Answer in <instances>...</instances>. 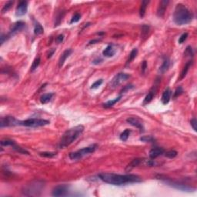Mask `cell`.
<instances>
[{
  "label": "cell",
  "instance_id": "6da1fadb",
  "mask_svg": "<svg viewBox=\"0 0 197 197\" xmlns=\"http://www.w3.org/2000/svg\"><path fill=\"white\" fill-rule=\"evenodd\" d=\"M99 177L105 183H109L111 185L121 186L127 183H139L141 182V178L133 174H127V175H119L115 173H100Z\"/></svg>",
  "mask_w": 197,
  "mask_h": 197
},
{
  "label": "cell",
  "instance_id": "7a4b0ae2",
  "mask_svg": "<svg viewBox=\"0 0 197 197\" xmlns=\"http://www.w3.org/2000/svg\"><path fill=\"white\" fill-rule=\"evenodd\" d=\"M83 131H84V126L82 125H79L68 129L62 136L60 142L58 143V147L60 149H63L71 145L73 142L78 139Z\"/></svg>",
  "mask_w": 197,
  "mask_h": 197
},
{
  "label": "cell",
  "instance_id": "3957f363",
  "mask_svg": "<svg viewBox=\"0 0 197 197\" xmlns=\"http://www.w3.org/2000/svg\"><path fill=\"white\" fill-rule=\"evenodd\" d=\"M192 12L183 4H177L173 13V20L175 24L183 26L190 23L192 19Z\"/></svg>",
  "mask_w": 197,
  "mask_h": 197
},
{
  "label": "cell",
  "instance_id": "277c9868",
  "mask_svg": "<svg viewBox=\"0 0 197 197\" xmlns=\"http://www.w3.org/2000/svg\"><path fill=\"white\" fill-rule=\"evenodd\" d=\"M97 148L96 145H91L89 146L85 147V148L79 149L76 152H73V153H70L69 156L72 160H77V159H80L85 156H87L89 154L92 153L93 152H95V150Z\"/></svg>",
  "mask_w": 197,
  "mask_h": 197
},
{
  "label": "cell",
  "instance_id": "5b68a950",
  "mask_svg": "<svg viewBox=\"0 0 197 197\" xmlns=\"http://www.w3.org/2000/svg\"><path fill=\"white\" fill-rule=\"evenodd\" d=\"M42 187H44L43 183L39 181H36L24 187L22 192L26 196H38L39 192H41Z\"/></svg>",
  "mask_w": 197,
  "mask_h": 197
},
{
  "label": "cell",
  "instance_id": "8992f818",
  "mask_svg": "<svg viewBox=\"0 0 197 197\" xmlns=\"http://www.w3.org/2000/svg\"><path fill=\"white\" fill-rule=\"evenodd\" d=\"M50 123L49 120L43 119H29L23 121H20L19 126H23L26 127H32V128H36V127L45 126L46 125Z\"/></svg>",
  "mask_w": 197,
  "mask_h": 197
},
{
  "label": "cell",
  "instance_id": "52a82bcc",
  "mask_svg": "<svg viewBox=\"0 0 197 197\" xmlns=\"http://www.w3.org/2000/svg\"><path fill=\"white\" fill-rule=\"evenodd\" d=\"M20 121L15 119L12 116H5L2 117L1 120H0V127L3 128V127H12L16 126H19Z\"/></svg>",
  "mask_w": 197,
  "mask_h": 197
},
{
  "label": "cell",
  "instance_id": "ba28073f",
  "mask_svg": "<svg viewBox=\"0 0 197 197\" xmlns=\"http://www.w3.org/2000/svg\"><path fill=\"white\" fill-rule=\"evenodd\" d=\"M130 77V75L126 74V73H118L116 75H115V77L112 79L111 83H110V87L114 89L121 83H123L124 81L127 80Z\"/></svg>",
  "mask_w": 197,
  "mask_h": 197
},
{
  "label": "cell",
  "instance_id": "9c48e42d",
  "mask_svg": "<svg viewBox=\"0 0 197 197\" xmlns=\"http://www.w3.org/2000/svg\"><path fill=\"white\" fill-rule=\"evenodd\" d=\"M25 22H23L22 21H19V22H16L13 23V24L11 26L9 29V32L8 33L6 36H7V38H10L12 37V36H14L15 34H16L17 32H19V31H21L23 28L25 27Z\"/></svg>",
  "mask_w": 197,
  "mask_h": 197
},
{
  "label": "cell",
  "instance_id": "30bf717a",
  "mask_svg": "<svg viewBox=\"0 0 197 197\" xmlns=\"http://www.w3.org/2000/svg\"><path fill=\"white\" fill-rule=\"evenodd\" d=\"M68 193V188L65 185L57 186L52 190L53 196H65Z\"/></svg>",
  "mask_w": 197,
  "mask_h": 197
},
{
  "label": "cell",
  "instance_id": "8fae6325",
  "mask_svg": "<svg viewBox=\"0 0 197 197\" xmlns=\"http://www.w3.org/2000/svg\"><path fill=\"white\" fill-rule=\"evenodd\" d=\"M27 9H28V3L26 1H22L19 3V5L16 7L15 10V15L16 16H22L24 15L27 12Z\"/></svg>",
  "mask_w": 197,
  "mask_h": 197
},
{
  "label": "cell",
  "instance_id": "7c38bea8",
  "mask_svg": "<svg viewBox=\"0 0 197 197\" xmlns=\"http://www.w3.org/2000/svg\"><path fill=\"white\" fill-rule=\"evenodd\" d=\"M157 89H158V83H156V84H155V85L152 87V89H151L150 90H149V93L146 95V96L145 97V99H144V101H143V105H146L148 104V103H149V102L153 100V99L154 98V96L156 95V92H157Z\"/></svg>",
  "mask_w": 197,
  "mask_h": 197
},
{
  "label": "cell",
  "instance_id": "4fadbf2b",
  "mask_svg": "<svg viewBox=\"0 0 197 197\" xmlns=\"http://www.w3.org/2000/svg\"><path fill=\"white\" fill-rule=\"evenodd\" d=\"M127 122H129V124L133 126L136 127L137 129H139V131L143 132L144 131V127L142 123V122L139 120V119L137 118H133V117H131V118H128L126 119Z\"/></svg>",
  "mask_w": 197,
  "mask_h": 197
},
{
  "label": "cell",
  "instance_id": "5bb4252c",
  "mask_svg": "<svg viewBox=\"0 0 197 197\" xmlns=\"http://www.w3.org/2000/svg\"><path fill=\"white\" fill-rule=\"evenodd\" d=\"M165 183H168L169 185H170L171 186H173V187L179 189L180 190H185V191H190V190H192V187H190L188 186L184 185V184H181V183H175V182H173V181H169L168 180H165Z\"/></svg>",
  "mask_w": 197,
  "mask_h": 197
},
{
  "label": "cell",
  "instance_id": "9a60e30c",
  "mask_svg": "<svg viewBox=\"0 0 197 197\" xmlns=\"http://www.w3.org/2000/svg\"><path fill=\"white\" fill-rule=\"evenodd\" d=\"M169 3V2L166 1V0H163V1H161L160 3H159V7L157 9V15H158L159 17H163Z\"/></svg>",
  "mask_w": 197,
  "mask_h": 197
},
{
  "label": "cell",
  "instance_id": "2e32d148",
  "mask_svg": "<svg viewBox=\"0 0 197 197\" xmlns=\"http://www.w3.org/2000/svg\"><path fill=\"white\" fill-rule=\"evenodd\" d=\"M164 153V149L160 147H155L149 151V157L151 159H156Z\"/></svg>",
  "mask_w": 197,
  "mask_h": 197
},
{
  "label": "cell",
  "instance_id": "e0dca14e",
  "mask_svg": "<svg viewBox=\"0 0 197 197\" xmlns=\"http://www.w3.org/2000/svg\"><path fill=\"white\" fill-rule=\"evenodd\" d=\"M72 52H73V50H72V49H67L63 52V53L62 54L61 56H60V58H59V60H58V66H59L60 68L63 66V64L64 63H65V61L66 60V58L70 56L71 54H72Z\"/></svg>",
  "mask_w": 197,
  "mask_h": 197
},
{
  "label": "cell",
  "instance_id": "ac0fdd59",
  "mask_svg": "<svg viewBox=\"0 0 197 197\" xmlns=\"http://www.w3.org/2000/svg\"><path fill=\"white\" fill-rule=\"evenodd\" d=\"M171 95H172V91L170 90V89L167 88L166 89H165V91L163 92V95H162L161 101L163 102V104H168L169 102V101H170Z\"/></svg>",
  "mask_w": 197,
  "mask_h": 197
},
{
  "label": "cell",
  "instance_id": "d6986e66",
  "mask_svg": "<svg viewBox=\"0 0 197 197\" xmlns=\"http://www.w3.org/2000/svg\"><path fill=\"white\" fill-rule=\"evenodd\" d=\"M116 54V50L113 49V46L112 45H109L106 49L102 51V56L106 57V58H110L112 57Z\"/></svg>",
  "mask_w": 197,
  "mask_h": 197
},
{
  "label": "cell",
  "instance_id": "ffe728a7",
  "mask_svg": "<svg viewBox=\"0 0 197 197\" xmlns=\"http://www.w3.org/2000/svg\"><path fill=\"white\" fill-rule=\"evenodd\" d=\"M143 161V159H133V160L132 161L131 163H129V165H127L126 169V172H130L132 169H134L135 167H137V166H139V165L141 164Z\"/></svg>",
  "mask_w": 197,
  "mask_h": 197
},
{
  "label": "cell",
  "instance_id": "44dd1931",
  "mask_svg": "<svg viewBox=\"0 0 197 197\" xmlns=\"http://www.w3.org/2000/svg\"><path fill=\"white\" fill-rule=\"evenodd\" d=\"M192 60H190V61H188V63L185 65V66H184V68L183 69V70H182V72H181V74H180V80H182L183 78H185V76L186 75V74H187L188 71H189V69H190V66H191V65H192Z\"/></svg>",
  "mask_w": 197,
  "mask_h": 197
},
{
  "label": "cell",
  "instance_id": "7402d4cb",
  "mask_svg": "<svg viewBox=\"0 0 197 197\" xmlns=\"http://www.w3.org/2000/svg\"><path fill=\"white\" fill-rule=\"evenodd\" d=\"M53 93H45L40 97V102L42 104H46L52 100Z\"/></svg>",
  "mask_w": 197,
  "mask_h": 197
},
{
  "label": "cell",
  "instance_id": "603a6c76",
  "mask_svg": "<svg viewBox=\"0 0 197 197\" xmlns=\"http://www.w3.org/2000/svg\"><path fill=\"white\" fill-rule=\"evenodd\" d=\"M149 3V1H146V0H144V1L142 2L141 5H140V9H139V15H140L141 18H143L145 14H146V8H147Z\"/></svg>",
  "mask_w": 197,
  "mask_h": 197
},
{
  "label": "cell",
  "instance_id": "cb8c5ba5",
  "mask_svg": "<svg viewBox=\"0 0 197 197\" xmlns=\"http://www.w3.org/2000/svg\"><path fill=\"white\" fill-rule=\"evenodd\" d=\"M121 98H122V95H120L119 96V97L116 98V99H114V100H109V101H107V102H105L104 104H103V106H104L105 108H110V107H112V106H114V105L116 104V103L117 102H119Z\"/></svg>",
  "mask_w": 197,
  "mask_h": 197
},
{
  "label": "cell",
  "instance_id": "d4e9b609",
  "mask_svg": "<svg viewBox=\"0 0 197 197\" xmlns=\"http://www.w3.org/2000/svg\"><path fill=\"white\" fill-rule=\"evenodd\" d=\"M169 64H170V62H169V59L168 58H165L164 61L163 63V65L160 66L159 68V71L161 73H165V71L167 70L169 67Z\"/></svg>",
  "mask_w": 197,
  "mask_h": 197
},
{
  "label": "cell",
  "instance_id": "484cf974",
  "mask_svg": "<svg viewBox=\"0 0 197 197\" xmlns=\"http://www.w3.org/2000/svg\"><path fill=\"white\" fill-rule=\"evenodd\" d=\"M44 32L43 27L42 26V25L39 22H36L34 26V33L36 35H41Z\"/></svg>",
  "mask_w": 197,
  "mask_h": 197
},
{
  "label": "cell",
  "instance_id": "4316f807",
  "mask_svg": "<svg viewBox=\"0 0 197 197\" xmlns=\"http://www.w3.org/2000/svg\"><path fill=\"white\" fill-rule=\"evenodd\" d=\"M130 133H131V130H129V129H126L125 131H123L122 133L120 134L119 138H120V139H121L122 141L126 142L129 137V136H130Z\"/></svg>",
  "mask_w": 197,
  "mask_h": 197
},
{
  "label": "cell",
  "instance_id": "83f0119b",
  "mask_svg": "<svg viewBox=\"0 0 197 197\" xmlns=\"http://www.w3.org/2000/svg\"><path fill=\"white\" fill-rule=\"evenodd\" d=\"M13 3H14L13 1H9V2H7V3H5V5H3V9H2V10H1V12H2L3 14H4V13H5V12H7L8 11L11 9L12 5H13Z\"/></svg>",
  "mask_w": 197,
  "mask_h": 197
},
{
  "label": "cell",
  "instance_id": "f1b7e54d",
  "mask_svg": "<svg viewBox=\"0 0 197 197\" xmlns=\"http://www.w3.org/2000/svg\"><path fill=\"white\" fill-rule=\"evenodd\" d=\"M137 54H138V49H132V50L131 51V52H130V54H129V58H128V60H127V64L130 63L132 60H134V58H136V56H137Z\"/></svg>",
  "mask_w": 197,
  "mask_h": 197
},
{
  "label": "cell",
  "instance_id": "f546056e",
  "mask_svg": "<svg viewBox=\"0 0 197 197\" xmlns=\"http://www.w3.org/2000/svg\"><path fill=\"white\" fill-rule=\"evenodd\" d=\"M40 62H41L40 57H37V58H35L34 61L32 62V66H31V71H32V72L36 70V69L39 67V64H40Z\"/></svg>",
  "mask_w": 197,
  "mask_h": 197
},
{
  "label": "cell",
  "instance_id": "4dcf8cb0",
  "mask_svg": "<svg viewBox=\"0 0 197 197\" xmlns=\"http://www.w3.org/2000/svg\"><path fill=\"white\" fill-rule=\"evenodd\" d=\"M39 156L45 157V158H52L56 156V153L54 152H43V153H40Z\"/></svg>",
  "mask_w": 197,
  "mask_h": 197
},
{
  "label": "cell",
  "instance_id": "1f68e13d",
  "mask_svg": "<svg viewBox=\"0 0 197 197\" xmlns=\"http://www.w3.org/2000/svg\"><path fill=\"white\" fill-rule=\"evenodd\" d=\"M140 141L144 143H154L155 139L152 136H143L140 138Z\"/></svg>",
  "mask_w": 197,
  "mask_h": 197
},
{
  "label": "cell",
  "instance_id": "d6a6232c",
  "mask_svg": "<svg viewBox=\"0 0 197 197\" xmlns=\"http://www.w3.org/2000/svg\"><path fill=\"white\" fill-rule=\"evenodd\" d=\"M15 144V142L11 139H4L1 141V145L3 146H13Z\"/></svg>",
  "mask_w": 197,
  "mask_h": 197
},
{
  "label": "cell",
  "instance_id": "836d02e7",
  "mask_svg": "<svg viewBox=\"0 0 197 197\" xmlns=\"http://www.w3.org/2000/svg\"><path fill=\"white\" fill-rule=\"evenodd\" d=\"M177 154H178V153L175 150H170L165 153V157H167V158L173 159V158H175V156H177Z\"/></svg>",
  "mask_w": 197,
  "mask_h": 197
},
{
  "label": "cell",
  "instance_id": "e575fe53",
  "mask_svg": "<svg viewBox=\"0 0 197 197\" xmlns=\"http://www.w3.org/2000/svg\"><path fill=\"white\" fill-rule=\"evenodd\" d=\"M149 31V27L148 26H146V25L143 26V27H142L141 37H143V38H146V37L147 36V35H148Z\"/></svg>",
  "mask_w": 197,
  "mask_h": 197
},
{
  "label": "cell",
  "instance_id": "d590c367",
  "mask_svg": "<svg viewBox=\"0 0 197 197\" xmlns=\"http://www.w3.org/2000/svg\"><path fill=\"white\" fill-rule=\"evenodd\" d=\"M81 18V15L79 13H75L74 15H73L72 19H71L70 24H73V23H75V22H77L79 21Z\"/></svg>",
  "mask_w": 197,
  "mask_h": 197
},
{
  "label": "cell",
  "instance_id": "8d00e7d4",
  "mask_svg": "<svg viewBox=\"0 0 197 197\" xmlns=\"http://www.w3.org/2000/svg\"><path fill=\"white\" fill-rule=\"evenodd\" d=\"M183 93V88L181 86H179V87L175 89V93H174V95H173V98H176L178 96H180V95H182Z\"/></svg>",
  "mask_w": 197,
  "mask_h": 197
},
{
  "label": "cell",
  "instance_id": "74e56055",
  "mask_svg": "<svg viewBox=\"0 0 197 197\" xmlns=\"http://www.w3.org/2000/svg\"><path fill=\"white\" fill-rule=\"evenodd\" d=\"M188 37V33L187 32H185V33H183V34L181 35V36L179 38V40H178V42L180 44H182L186 40V39H187Z\"/></svg>",
  "mask_w": 197,
  "mask_h": 197
},
{
  "label": "cell",
  "instance_id": "f35d334b",
  "mask_svg": "<svg viewBox=\"0 0 197 197\" xmlns=\"http://www.w3.org/2000/svg\"><path fill=\"white\" fill-rule=\"evenodd\" d=\"M184 55L186 56H190V57H192L193 56V51H192V49L191 48V46H188L186 49L185 52H184Z\"/></svg>",
  "mask_w": 197,
  "mask_h": 197
},
{
  "label": "cell",
  "instance_id": "ab89813d",
  "mask_svg": "<svg viewBox=\"0 0 197 197\" xmlns=\"http://www.w3.org/2000/svg\"><path fill=\"white\" fill-rule=\"evenodd\" d=\"M102 82H103V81H102V79H99V80H97V81H95V83H93V85H91V89H97L99 86H100V85H101V84L102 83Z\"/></svg>",
  "mask_w": 197,
  "mask_h": 197
},
{
  "label": "cell",
  "instance_id": "60d3db41",
  "mask_svg": "<svg viewBox=\"0 0 197 197\" xmlns=\"http://www.w3.org/2000/svg\"><path fill=\"white\" fill-rule=\"evenodd\" d=\"M190 124H191V126L192 127V129H194L195 132L197 131V121L196 119L193 118V119L190 121Z\"/></svg>",
  "mask_w": 197,
  "mask_h": 197
},
{
  "label": "cell",
  "instance_id": "b9f144b4",
  "mask_svg": "<svg viewBox=\"0 0 197 197\" xmlns=\"http://www.w3.org/2000/svg\"><path fill=\"white\" fill-rule=\"evenodd\" d=\"M142 73H145V71H146V68H147V63H146V61H143V63H142Z\"/></svg>",
  "mask_w": 197,
  "mask_h": 197
},
{
  "label": "cell",
  "instance_id": "7bdbcfd3",
  "mask_svg": "<svg viewBox=\"0 0 197 197\" xmlns=\"http://www.w3.org/2000/svg\"><path fill=\"white\" fill-rule=\"evenodd\" d=\"M133 88V86L132 85H126V86H125L124 87V89H122V90H121V92H120V93H125L126 91H127V90H129V89H132Z\"/></svg>",
  "mask_w": 197,
  "mask_h": 197
},
{
  "label": "cell",
  "instance_id": "ee69618b",
  "mask_svg": "<svg viewBox=\"0 0 197 197\" xmlns=\"http://www.w3.org/2000/svg\"><path fill=\"white\" fill-rule=\"evenodd\" d=\"M63 39H64L63 35H59V36H58L56 37V42H58V43L62 42L63 41Z\"/></svg>",
  "mask_w": 197,
  "mask_h": 197
},
{
  "label": "cell",
  "instance_id": "f6af8a7d",
  "mask_svg": "<svg viewBox=\"0 0 197 197\" xmlns=\"http://www.w3.org/2000/svg\"><path fill=\"white\" fill-rule=\"evenodd\" d=\"M54 52H55V49H50V50H49V53H48V56H47V58H51L52 56V55H53V54H54Z\"/></svg>",
  "mask_w": 197,
  "mask_h": 197
},
{
  "label": "cell",
  "instance_id": "bcb514c9",
  "mask_svg": "<svg viewBox=\"0 0 197 197\" xmlns=\"http://www.w3.org/2000/svg\"><path fill=\"white\" fill-rule=\"evenodd\" d=\"M100 42V39H93V40L89 42V45H91V44H95V42Z\"/></svg>",
  "mask_w": 197,
  "mask_h": 197
}]
</instances>
